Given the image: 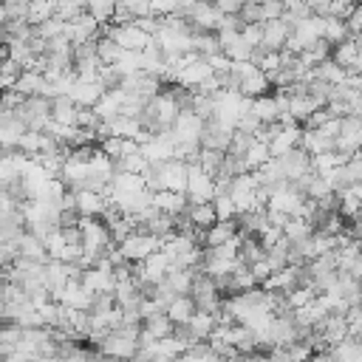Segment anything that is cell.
I'll use <instances>...</instances> for the list:
<instances>
[{"mask_svg":"<svg viewBox=\"0 0 362 362\" xmlns=\"http://www.w3.org/2000/svg\"><path fill=\"white\" fill-rule=\"evenodd\" d=\"M223 158H226V153H218V150H201L198 153V167L206 173V175H218L221 173V167H223Z\"/></svg>","mask_w":362,"mask_h":362,"instance_id":"5bb4252c","label":"cell"},{"mask_svg":"<svg viewBox=\"0 0 362 362\" xmlns=\"http://www.w3.org/2000/svg\"><path fill=\"white\" fill-rule=\"evenodd\" d=\"M240 238V229H238V221H221L215 223L206 235H204V249H218V246H226L232 240Z\"/></svg>","mask_w":362,"mask_h":362,"instance_id":"3957f363","label":"cell"},{"mask_svg":"<svg viewBox=\"0 0 362 362\" xmlns=\"http://www.w3.org/2000/svg\"><path fill=\"white\" fill-rule=\"evenodd\" d=\"M144 189H147L144 175H133V173H116L113 175V192L136 195V192H144Z\"/></svg>","mask_w":362,"mask_h":362,"instance_id":"8fae6325","label":"cell"},{"mask_svg":"<svg viewBox=\"0 0 362 362\" xmlns=\"http://www.w3.org/2000/svg\"><path fill=\"white\" fill-rule=\"evenodd\" d=\"M17 249H20V257H25V260H37V263H48V260H51L45 243H42L40 238H34L31 232H25V235L17 240Z\"/></svg>","mask_w":362,"mask_h":362,"instance_id":"5b68a950","label":"cell"},{"mask_svg":"<svg viewBox=\"0 0 362 362\" xmlns=\"http://www.w3.org/2000/svg\"><path fill=\"white\" fill-rule=\"evenodd\" d=\"M300 147L314 158V156H322V153H334L337 150V141L331 136H325L322 130H303Z\"/></svg>","mask_w":362,"mask_h":362,"instance_id":"277c9868","label":"cell"},{"mask_svg":"<svg viewBox=\"0 0 362 362\" xmlns=\"http://www.w3.org/2000/svg\"><path fill=\"white\" fill-rule=\"evenodd\" d=\"M161 246H164V240H158V238H153V235H147V232L139 229L124 243H119V252H122V257L127 263H144L150 255L161 252Z\"/></svg>","mask_w":362,"mask_h":362,"instance_id":"6da1fadb","label":"cell"},{"mask_svg":"<svg viewBox=\"0 0 362 362\" xmlns=\"http://www.w3.org/2000/svg\"><path fill=\"white\" fill-rule=\"evenodd\" d=\"M141 331L150 334L153 339H167V337H173L175 322H173L167 314H153V317H147V320L141 322Z\"/></svg>","mask_w":362,"mask_h":362,"instance_id":"ba28073f","label":"cell"},{"mask_svg":"<svg viewBox=\"0 0 362 362\" xmlns=\"http://www.w3.org/2000/svg\"><path fill=\"white\" fill-rule=\"evenodd\" d=\"M96 54H99L102 65H116V62H119V57H122L124 51L119 48V42H116V40H110V37L99 34V40H96Z\"/></svg>","mask_w":362,"mask_h":362,"instance_id":"7c38bea8","label":"cell"},{"mask_svg":"<svg viewBox=\"0 0 362 362\" xmlns=\"http://www.w3.org/2000/svg\"><path fill=\"white\" fill-rule=\"evenodd\" d=\"M212 206H215L218 223H221V221H235V218H238V206H235V198H232V195H218V198L212 201Z\"/></svg>","mask_w":362,"mask_h":362,"instance_id":"2e32d148","label":"cell"},{"mask_svg":"<svg viewBox=\"0 0 362 362\" xmlns=\"http://www.w3.org/2000/svg\"><path fill=\"white\" fill-rule=\"evenodd\" d=\"M116 6L119 3H113V0H90L88 3V14L99 23V25H107V23H113V17H116Z\"/></svg>","mask_w":362,"mask_h":362,"instance_id":"4fadbf2b","label":"cell"},{"mask_svg":"<svg viewBox=\"0 0 362 362\" xmlns=\"http://www.w3.org/2000/svg\"><path fill=\"white\" fill-rule=\"evenodd\" d=\"M195 314H198V305H195V300H192L189 294L175 297V300L170 303V308H167V317H170L175 325H187Z\"/></svg>","mask_w":362,"mask_h":362,"instance_id":"8992f818","label":"cell"},{"mask_svg":"<svg viewBox=\"0 0 362 362\" xmlns=\"http://www.w3.org/2000/svg\"><path fill=\"white\" fill-rule=\"evenodd\" d=\"M187 167H189V187H187L189 204H212V201L218 198L215 178L206 175V173L198 167V158H195V161H187Z\"/></svg>","mask_w":362,"mask_h":362,"instance_id":"7a4b0ae2","label":"cell"},{"mask_svg":"<svg viewBox=\"0 0 362 362\" xmlns=\"http://www.w3.org/2000/svg\"><path fill=\"white\" fill-rule=\"evenodd\" d=\"M252 113H255L263 124H274V122H280V107H277V102H274V93L255 99V102H252Z\"/></svg>","mask_w":362,"mask_h":362,"instance_id":"30bf717a","label":"cell"},{"mask_svg":"<svg viewBox=\"0 0 362 362\" xmlns=\"http://www.w3.org/2000/svg\"><path fill=\"white\" fill-rule=\"evenodd\" d=\"M187 218H189V223L195 229H204V232H209L218 223V215H215V206L212 204H189Z\"/></svg>","mask_w":362,"mask_h":362,"instance_id":"52a82bcc","label":"cell"},{"mask_svg":"<svg viewBox=\"0 0 362 362\" xmlns=\"http://www.w3.org/2000/svg\"><path fill=\"white\" fill-rule=\"evenodd\" d=\"M345 25H348L351 37H359V31H362V6H356V8H354V14L345 20Z\"/></svg>","mask_w":362,"mask_h":362,"instance_id":"e0dca14e","label":"cell"},{"mask_svg":"<svg viewBox=\"0 0 362 362\" xmlns=\"http://www.w3.org/2000/svg\"><path fill=\"white\" fill-rule=\"evenodd\" d=\"M76 110H79V105H76L71 96H57L51 116H54V122H59V124L76 127Z\"/></svg>","mask_w":362,"mask_h":362,"instance_id":"9c48e42d","label":"cell"},{"mask_svg":"<svg viewBox=\"0 0 362 362\" xmlns=\"http://www.w3.org/2000/svg\"><path fill=\"white\" fill-rule=\"evenodd\" d=\"M51 17H57V3H48V0L31 3V8H28V23H31V25H42V23L51 20Z\"/></svg>","mask_w":362,"mask_h":362,"instance_id":"9a60e30c","label":"cell"}]
</instances>
